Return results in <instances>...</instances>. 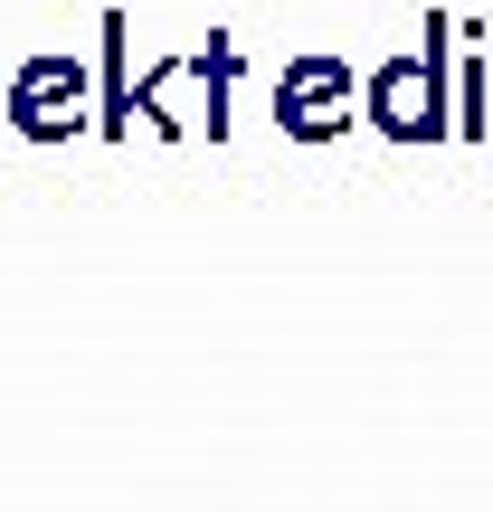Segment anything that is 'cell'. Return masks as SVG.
<instances>
[{"label":"cell","mask_w":493,"mask_h":512,"mask_svg":"<svg viewBox=\"0 0 493 512\" xmlns=\"http://www.w3.org/2000/svg\"><path fill=\"white\" fill-rule=\"evenodd\" d=\"M446 133H456V143H484V133H493V67H484V57L456 67V114H446Z\"/></svg>","instance_id":"3957f363"},{"label":"cell","mask_w":493,"mask_h":512,"mask_svg":"<svg viewBox=\"0 0 493 512\" xmlns=\"http://www.w3.org/2000/svg\"><path fill=\"white\" fill-rule=\"evenodd\" d=\"M275 105H285V124H294V133H342V124H351V105H361V86H351L342 57H304V67L275 86Z\"/></svg>","instance_id":"7a4b0ae2"},{"label":"cell","mask_w":493,"mask_h":512,"mask_svg":"<svg viewBox=\"0 0 493 512\" xmlns=\"http://www.w3.org/2000/svg\"><path fill=\"white\" fill-rule=\"evenodd\" d=\"M19 105H29L38 133H57V124H67V76H29V95H19Z\"/></svg>","instance_id":"277c9868"},{"label":"cell","mask_w":493,"mask_h":512,"mask_svg":"<svg viewBox=\"0 0 493 512\" xmlns=\"http://www.w3.org/2000/svg\"><path fill=\"white\" fill-rule=\"evenodd\" d=\"M418 38H427V48L370 67V86H361L370 124H380L389 143H446V114H456V19L437 10Z\"/></svg>","instance_id":"6da1fadb"}]
</instances>
